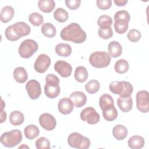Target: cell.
I'll return each instance as SVG.
<instances>
[{"label":"cell","mask_w":149,"mask_h":149,"mask_svg":"<svg viewBox=\"0 0 149 149\" xmlns=\"http://www.w3.org/2000/svg\"><path fill=\"white\" fill-rule=\"evenodd\" d=\"M60 36L65 41L76 44L83 43L87 38L86 32L77 23H71L64 27L61 31Z\"/></svg>","instance_id":"6da1fadb"},{"label":"cell","mask_w":149,"mask_h":149,"mask_svg":"<svg viewBox=\"0 0 149 149\" xmlns=\"http://www.w3.org/2000/svg\"><path fill=\"white\" fill-rule=\"evenodd\" d=\"M30 31L31 28L29 24L24 22H18L8 26L5 31V35L8 40L15 41L29 35Z\"/></svg>","instance_id":"7a4b0ae2"},{"label":"cell","mask_w":149,"mask_h":149,"mask_svg":"<svg viewBox=\"0 0 149 149\" xmlns=\"http://www.w3.org/2000/svg\"><path fill=\"white\" fill-rule=\"evenodd\" d=\"M109 88L113 94H118L122 98L130 97L133 91L132 84L126 81H113L109 84Z\"/></svg>","instance_id":"3957f363"},{"label":"cell","mask_w":149,"mask_h":149,"mask_svg":"<svg viewBox=\"0 0 149 149\" xmlns=\"http://www.w3.org/2000/svg\"><path fill=\"white\" fill-rule=\"evenodd\" d=\"M22 140V133L19 129H14L3 133L0 138L1 144L5 147L12 148L19 144Z\"/></svg>","instance_id":"277c9868"},{"label":"cell","mask_w":149,"mask_h":149,"mask_svg":"<svg viewBox=\"0 0 149 149\" xmlns=\"http://www.w3.org/2000/svg\"><path fill=\"white\" fill-rule=\"evenodd\" d=\"M109 54L104 51H96L92 53L89 56V62L91 66L96 68L107 67L111 60Z\"/></svg>","instance_id":"5b68a950"},{"label":"cell","mask_w":149,"mask_h":149,"mask_svg":"<svg viewBox=\"0 0 149 149\" xmlns=\"http://www.w3.org/2000/svg\"><path fill=\"white\" fill-rule=\"evenodd\" d=\"M68 143L71 147L77 149L88 148L91 144L89 139L77 132H73L69 135Z\"/></svg>","instance_id":"8992f818"},{"label":"cell","mask_w":149,"mask_h":149,"mask_svg":"<svg viewBox=\"0 0 149 149\" xmlns=\"http://www.w3.org/2000/svg\"><path fill=\"white\" fill-rule=\"evenodd\" d=\"M37 42L31 39H27L22 41L19 47V54L22 58H30L38 49Z\"/></svg>","instance_id":"52a82bcc"},{"label":"cell","mask_w":149,"mask_h":149,"mask_svg":"<svg viewBox=\"0 0 149 149\" xmlns=\"http://www.w3.org/2000/svg\"><path fill=\"white\" fill-rule=\"evenodd\" d=\"M80 116L82 120L90 125L96 124L100 120V114L91 107H87L83 109L80 113Z\"/></svg>","instance_id":"ba28073f"},{"label":"cell","mask_w":149,"mask_h":149,"mask_svg":"<svg viewBox=\"0 0 149 149\" xmlns=\"http://www.w3.org/2000/svg\"><path fill=\"white\" fill-rule=\"evenodd\" d=\"M136 99L137 109L142 113H147L149 111L148 91L146 90H140L138 91L136 94Z\"/></svg>","instance_id":"9c48e42d"},{"label":"cell","mask_w":149,"mask_h":149,"mask_svg":"<svg viewBox=\"0 0 149 149\" xmlns=\"http://www.w3.org/2000/svg\"><path fill=\"white\" fill-rule=\"evenodd\" d=\"M51 62V59L47 55L44 54H40L34 62V68L37 72L43 73L48 69Z\"/></svg>","instance_id":"30bf717a"},{"label":"cell","mask_w":149,"mask_h":149,"mask_svg":"<svg viewBox=\"0 0 149 149\" xmlns=\"http://www.w3.org/2000/svg\"><path fill=\"white\" fill-rule=\"evenodd\" d=\"M26 89L27 94L31 100H36L41 94L40 83L36 80H30L26 84Z\"/></svg>","instance_id":"8fae6325"},{"label":"cell","mask_w":149,"mask_h":149,"mask_svg":"<svg viewBox=\"0 0 149 149\" xmlns=\"http://www.w3.org/2000/svg\"><path fill=\"white\" fill-rule=\"evenodd\" d=\"M40 126L45 130L50 131L54 129L56 125V121L54 116L48 113H44L39 117Z\"/></svg>","instance_id":"7c38bea8"},{"label":"cell","mask_w":149,"mask_h":149,"mask_svg":"<svg viewBox=\"0 0 149 149\" xmlns=\"http://www.w3.org/2000/svg\"><path fill=\"white\" fill-rule=\"evenodd\" d=\"M54 69L63 77H69L72 72V66L71 65L62 60H59L55 62Z\"/></svg>","instance_id":"4fadbf2b"},{"label":"cell","mask_w":149,"mask_h":149,"mask_svg":"<svg viewBox=\"0 0 149 149\" xmlns=\"http://www.w3.org/2000/svg\"><path fill=\"white\" fill-rule=\"evenodd\" d=\"M58 108L62 114L68 115L72 112L74 104L70 98H63L59 101Z\"/></svg>","instance_id":"5bb4252c"},{"label":"cell","mask_w":149,"mask_h":149,"mask_svg":"<svg viewBox=\"0 0 149 149\" xmlns=\"http://www.w3.org/2000/svg\"><path fill=\"white\" fill-rule=\"evenodd\" d=\"M69 98L72 100L74 105L76 108H80L84 106L87 102L86 95L81 91H76L73 92Z\"/></svg>","instance_id":"9a60e30c"},{"label":"cell","mask_w":149,"mask_h":149,"mask_svg":"<svg viewBox=\"0 0 149 149\" xmlns=\"http://www.w3.org/2000/svg\"><path fill=\"white\" fill-rule=\"evenodd\" d=\"M117 104L122 112H128L132 109L133 100L131 96L127 98H122L119 97L117 99Z\"/></svg>","instance_id":"2e32d148"},{"label":"cell","mask_w":149,"mask_h":149,"mask_svg":"<svg viewBox=\"0 0 149 149\" xmlns=\"http://www.w3.org/2000/svg\"><path fill=\"white\" fill-rule=\"evenodd\" d=\"M108 54L113 58H117L122 53V47L120 44L116 41H112L109 42L108 47Z\"/></svg>","instance_id":"e0dca14e"},{"label":"cell","mask_w":149,"mask_h":149,"mask_svg":"<svg viewBox=\"0 0 149 149\" xmlns=\"http://www.w3.org/2000/svg\"><path fill=\"white\" fill-rule=\"evenodd\" d=\"M15 15L14 9L11 6H4L1 11L0 19L3 23H8L12 20Z\"/></svg>","instance_id":"ac0fdd59"},{"label":"cell","mask_w":149,"mask_h":149,"mask_svg":"<svg viewBox=\"0 0 149 149\" xmlns=\"http://www.w3.org/2000/svg\"><path fill=\"white\" fill-rule=\"evenodd\" d=\"M127 144L132 149H140L144 147L145 141L143 137L135 135L129 139Z\"/></svg>","instance_id":"d6986e66"},{"label":"cell","mask_w":149,"mask_h":149,"mask_svg":"<svg viewBox=\"0 0 149 149\" xmlns=\"http://www.w3.org/2000/svg\"><path fill=\"white\" fill-rule=\"evenodd\" d=\"M13 77L19 83H23L28 79V74L23 67L16 68L13 72Z\"/></svg>","instance_id":"ffe728a7"},{"label":"cell","mask_w":149,"mask_h":149,"mask_svg":"<svg viewBox=\"0 0 149 149\" xmlns=\"http://www.w3.org/2000/svg\"><path fill=\"white\" fill-rule=\"evenodd\" d=\"M55 51L59 56L68 57L71 54L72 49L70 45L68 44L59 43L55 46Z\"/></svg>","instance_id":"44dd1931"},{"label":"cell","mask_w":149,"mask_h":149,"mask_svg":"<svg viewBox=\"0 0 149 149\" xmlns=\"http://www.w3.org/2000/svg\"><path fill=\"white\" fill-rule=\"evenodd\" d=\"M112 134L116 140H122L127 137V129L122 125H117L113 127Z\"/></svg>","instance_id":"7402d4cb"},{"label":"cell","mask_w":149,"mask_h":149,"mask_svg":"<svg viewBox=\"0 0 149 149\" xmlns=\"http://www.w3.org/2000/svg\"><path fill=\"white\" fill-rule=\"evenodd\" d=\"M61 88L59 85L52 86L48 84H45L44 86V93L45 95L49 98L54 99L57 97L60 93Z\"/></svg>","instance_id":"603a6c76"},{"label":"cell","mask_w":149,"mask_h":149,"mask_svg":"<svg viewBox=\"0 0 149 149\" xmlns=\"http://www.w3.org/2000/svg\"><path fill=\"white\" fill-rule=\"evenodd\" d=\"M55 3L53 0H40L38 6L40 10L44 13H50L54 9Z\"/></svg>","instance_id":"cb8c5ba5"},{"label":"cell","mask_w":149,"mask_h":149,"mask_svg":"<svg viewBox=\"0 0 149 149\" xmlns=\"http://www.w3.org/2000/svg\"><path fill=\"white\" fill-rule=\"evenodd\" d=\"M74 78L79 83L86 81L88 78V72L86 68L84 66H77L74 71Z\"/></svg>","instance_id":"d4e9b609"},{"label":"cell","mask_w":149,"mask_h":149,"mask_svg":"<svg viewBox=\"0 0 149 149\" xmlns=\"http://www.w3.org/2000/svg\"><path fill=\"white\" fill-rule=\"evenodd\" d=\"M24 117L23 114L19 111H14L10 113L9 122L14 126H19L23 123Z\"/></svg>","instance_id":"484cf974"},{"label":"cell","mask_w":149,"mask_h":149,"mask_svg":"<svg viewBox=\"0 0 149 149\" xmlns=\"http://www.w3.org/2000/svg\"><path fill=\"white\" fill-rule=\"evenodd\" d=\"M24 133L27 139L33 140L39 135L40 130L37 126L34 125H29L24 128Z\"/></svg>","instance_id":"4316f807"},{"label":"cell","mask_w":149,"mask_h":149,"mask_svg":"<svg viewBox=\"0 0 149 149\" xmlns=\"http://www.w3.org/2000/svg\"><path fill=\"white\" fill-rule=\"evenodd\" d=\"M102 111L103 117L107 121H113L118 117V113L115 105H112Z\"/></svg>","instance_id":"83f0119b"},{"label":"cell","mask_w":149,"mask_h":149,"mask_svg":"<svg viewBox=\"0 0 149 149\" xmlns=\"http://www.w3.org/2000/svg\"><path fill=\"white\" fill-rule=\"evenodd\" d=\"M99 105L101 110H104L107 108L114 105L113 99L109 94H104L100 98Z\"/></svg>","instance_id":"f1b7e54d"},{"label":"cell","mask_w":149,"mask_h":149,"mask_svg":"<svg viewBox=\"0 0 149 149\" xmlns=\"http://www.w3.org/2000/svg\"><path fill=\"white\" fill-rule=\"evenodd\" d=\"M41 33L48 38L54 37L56 33L55 27L50 23H44L41 28Z\"/></svg>","instance_id":"f546056e"},{"label":"cell","mask_w":149,"mask_h":149,"mask_svg":"<svg viewBox=\"0 0 149 149\" xmlns=\"http://www.w3.org/2000/svg\"><path fill=\"white\" fill-rule=\"evenodd\" d=\"M114 68L115 72L118 73L123 74L128 71L129 65L126 60L124 59H120L115 62Z\"/></svg>","instance_id":"4dcf8cb0"},{"label":"cell","mask_w":149,"mask_h":149,"mask_svg":"<svg viewBox=\"0 0 149 149\" xmlns=\"http://www.w3.org/2000/svg\"><path fill=\"white\" fill-rule=\"evenodd\" d=\"M55 19L60 23H63L69 19L68 12L62 8H58L54 12Z\"/></svg>","instance_id":"1f68e13d"},{"label":"cell","mask_w":149,"mask_h":149,"mask_svg":"<svg viewBox=\"0 0 149 149\" xmlns=\"http://www.w3.org/2000/svg\"><path fill=\"white\" fill-rule=\"evenodd\" d=\"M100 84L97 80H90L85 85V89L90 94H94L96 93L100 90Z\"/></svg>","instance_id":"d6a6232c"},{"label":"cell","mask_w":149,"mask_h":149,"mask_svg":"<svg viewBox=\"0 0 149 149\" xmlns=\"http://www.w3.org/2000/svg\"><path fill=\"white\" fill-rule=\"evenodd\" d=\"M113 23L111 16L106 15L100 16L97 20V24L100 28H108L111 27Z\"/></svg>","instance_id":"836d02e7"},{"label":"cell","mask_w":149,"mask_h":149,"mask_svg":"<svg viewBox=\"0 0 149 149\" xmlns=\"http://www.w3.org/2000/svg\"><path fill=\"white\" fill-rule=\"evenodd\" d=\"M29 22L35 26H40L44 22L42 15L37 12H33L29 16Z\"/></svg>","instance_id":"e575fe53"},{"label":"cell","mask_w":149,"mask_h":149,"mask_svg":"<svg viewBox=\"0 0 149 149\" xmlns=\"http://www.w3.org/2000/svg\"><path fill=\"white\" fill-rule=\"evenodd\" d=\"M129 23L124 20H115L114 28L118 34H124L128 29Z\"/></svg>","instance_id":"d590c367"},{"label":"cell","mask_w":149,"mask_h":149,"mask_svg":"<svg viewBox=\"0 0 149 149\" xmlns=\"http://www.w3.org/2000/svg\"><path fill=\"white\" fill-rule=\"evenodd\" d=\"M36 147L37 149H49L51 148V143L46 137H40L36 141Z\"/></svg>","instance_id":"8d00e7d4"},{"label":"cell","mask_w":149,"mask_h":149,"mask_svg":"<svg viewBox=\"0 0 149 149\" xmlns=\"http://www.w3.org/2000/svg\"><path fill=\"white\" fill-rule=\"evenodd\" d=\"M130 16L129 12L125 10H121L116 12L114 15V20H124L129 22Z\"/></svg>","instance_id":"74e56055"},{"label":"cell","mask_w":149,"mask_h":149,"mask_svg":"<svg viewBox=\"0 0 149 149\" xmlns=\"http://www.w3.org/2000/svg\"><path fill=\"white\" fill-rule=\"evenodd\" d=\"M141 34L140 31L137 29H131L127 34V37L129 41L133 42H137L141 38Z\"/></svg>","instance_id":"f35d334b"},{"label":"cell","mask_w":149,"mask_h":149,"mask_svg":"<svg viewBox=\"0 0 149 149\" xmlns=\"http://www.w3.org/2000/svg\"><path fill=\"white\" fill-rule=\"evenodd\" d=\"M98 33L101 38L105 40L111 38L113 34L111 27L108 28H100Z\"/></svg>","instance_id":"ab89813d"},{"label":"cell","mask_w":149,"mask_h":149,"mask_svg":"<svg viewBox=\"0 0 149 149\" xmlns=\"http://www.w3.org/2000/svg\"><path fill=\"white\" fill-rule=\"evenodd\" d=\"M46 84L52 86H58L59 84V78L54 74H48L45 77Z\"/></svg>","instance_id":"60d3db41"},{"label":"cell","mask_w":149,"mask_h":149,"mask_svg":"<svg viewBox=\"0 0 149 149\" xmlns=\"http://www.w3.org/2000/svg\"><path fill=\"white\" fill-rule=\"evenodd\" d=\"M97 7L101 10H107L112 6V1L111 0H98L97 1Z\"/></svg>","instance_id":"b9f144b4"},{"label":"cell","mask_w":149,"mask_h":149,"mask_svg":"<svg viewBox=\"0 0 149 149\" xmlns=\"http://www.w3.org/2000/svg\"><path fill=\"white\" fill-rule=\"evenodd\" d=\"M65 2L66 6L71 10L77 9L81 4L80 0H66Z\"/></svg>","instance_id":"7bdbcfd3"},{"label":"cell","mask_w":149,"mask_h":149,"mask_svg":"<svg viewBox=\"0 0 149 149\" xmlns=\"http://www.w3.org/2000/svg\"><path fill=\"white\" fill-rule=\"evenodd\" d=\"M114 3L116 4V5L118 6H125L128 2L127 0H114Z\"/></svg>","instance_id":"ee69618b"},{"label":"cell","mask_w":149,"mask_h":149,"mask_svg":"<svg viewBox=\"0 0 149 149\" xmlns=\"http://www.w3.org/2000/svg\"><path fill=\"white\" fill-rule=\"evenodd\" d=\"M6 119V113L5 111L3 110H2L1 113V123L3 122Z\"/></svg>","instance_id":"f6af8a7d"},{"label":"cell","mask_w":149,"mask_h":149,"mask_svg":"<svg viewBox=\"0 0 149 149\" xmlns=\"http://www.w3.org/2000/svg\"><path fill=\"white\" fill-rule=\"evenodd\" d=\"M22 147H23V148H24V147H26V148H29V147H28V146H26V145H24V146H23V145H22V146H20L19 147V148H22Z\"/></svg>","instance_id":"bcb514c9"}]
</instances>
